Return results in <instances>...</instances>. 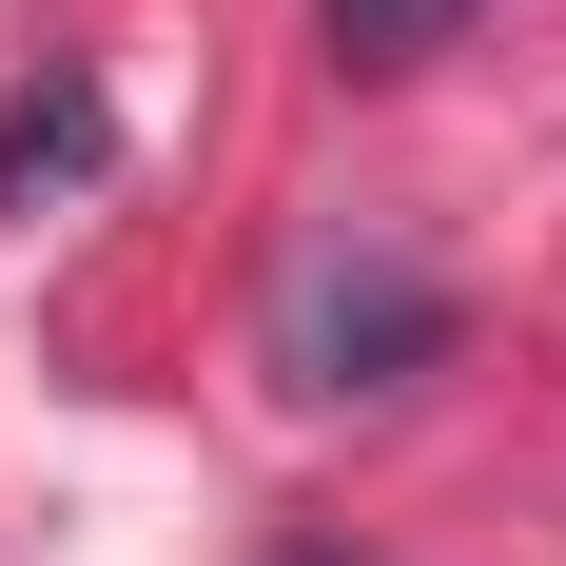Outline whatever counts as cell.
I'll list each match as a JSON object with an SVG mask.
<instances>
[{"label":"cell","mask_w":566,"mask_h":566,"mask_svg":"<svg viewBox=\"0 0 566 566\" xmlns=\"http://www.w3.org/2000/svg\"><path fill=\"white\" fill-rule=\"evenodd\" d=\"M430 352H450V293L410 274V254H371V234H313L274 274V371L293 391H391Z\"/></svg>","instance_id":"6da1fadb"},{"label":"cell","mask_w":566,"mask_h":566,"mask_svg":"<svg viewBox=\"0 0 566 566\" xmlns=\"http://www.w3.org/2000/svg\"><path fill=\"white\" fill-rule=\"evenodd\" d=\"M98 157H117V117L78 98V78H40V98L0 117V196H20V216H40V196H78V176H98Z\"/></svg>","instance_id":"7a4b0ae2"},{"label":"cell","mask_w":566,"mask_h":566,"mask_svg":"<svg viewBox=\"0 0 566 566\" xmlns=\"http://www.w3.org/2000/svg\"><path fill=\"white\" fill-rule=\"evenodd\" d=\"M313 20H333V59H352V78H410V59L450 40L469 0H313Z\"/></svg>","instance_id":"3957f363"},{"label":"cell","mask_w":566,"mask_h":566,"mask_svg":"<svg viewBox=\"0 0 566 566\" xmlns=\"http://www.w3.org/2000/svg\"><path fill=\"white\" fill-rule=\"evenodd\" d=\"M293 566H333V547H293Z\"/></svg>","instance_id":"277c9868"}]
</instances>
